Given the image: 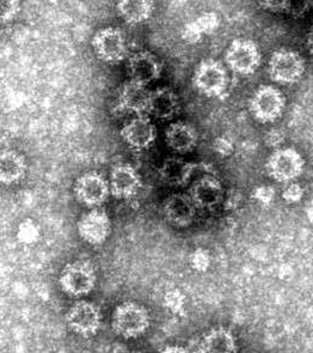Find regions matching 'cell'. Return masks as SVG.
<instances>
[{
	"label": "cell",
	"mask_w": 313,
	"mask_h": 353,
	"mask_svg": "<svg viewBox=\"0 0 313 353\" xmlns=\"http://www.w3.org/2000/svg\"><path fill=\"white\" fill-rule=\"evenodd\" d=\"M150 315L140 304L126 302L114 310L111 327L125 339H136L145 334L150 327Z\"/></svg>",
	"instance_id": "cell-1"
},
{
	"label": "cell",
	"mask_w": 313,
	"mask_h": 353,
	"mask_svg": "<svg viewBox=\"0 0 313 353\" xmlns=\"http://www.w3.org/2000/svg\"><path fill=\"white\" fill-rule=\"evenodd\" d=\"M97 283L95 266L87 260L68 263L60 273L59 284L65 294L82 297L90 294Z\"/></svg>",
	"instance_id": "cell-2"
},
{
	"label": "cell",
	"mask_w": 313,
	"mask_h": 353,
	"mask_svg": "<svg viewBox=\"0 0 313 353\" xmlns=\"http://www.w3.org/2000/svg\"><path fill=\"white\" fill-rule=\"evenodd\" d=\"M92 48L102 61L121 63L128 57L127 37L118 28H103L96 32L92 39Z\"/></svg>",
	"instance_id": "cell-3"
},
{
	"label": "cell",
	"mask_w": 313,
	"mask_h": 353,
	"mask_svg": "<svg viewBox=\"0 0 313 353\" xmlns=\"http://www.w3.org/2000/svg\"><path fill=\"white\" fill-rule=\"evenodd\" d=\"M285 103L286 100L277 88L262 85L250 100V112L259 123H272L281 117Z\"/></svg>",
	"instance_id": "cell-4"
},
{
	"label": "cell",
	"mask_w": 313,
	"mask_h": 353,
	"mask_svg": "<svg viewBox=\"0 0 313 353\" xmlns=\"http://www.w3.org/2000/svg\"><path fill=\"white\" fill-rule=\"evenodd\" d=\"M304 165V159L296 150L279 149L267 161V172L277 181L291 183L303 174Z\"/></svg>",
	"instance_id": "cell-5"
},
{
	"label": "cell",
	"mask_w": 313,
	"mask_h": 353,
	"mask_svg": "<svg viewBox=\"0 0 313 353\" xmlns=\"http://www.w3.org/2000/svg\"><path fill=\"white\" fill-rule=\"evenodd\" d=\"M193 83L204 95L212 97L223 95L228 84L226 68L217 60H204L196 68Z\"/></svg>",
	"instance_id": "cell-6"
},
{
	"label": "cell",
	"mask_w": 313,
	"mask_h": 353,
	"mask_svg": "<svg viewBox=\"0 0 313 353\" xmlns=\"http://www.w3.org/2000/svg\"><path fill=\"white\" fill-rule=\"evenodd\" d=\"M268 71L274 82L293 84L303 77L305 61L303 57L294 50H277L270 58Z\"/></svg>",
	"instance_id": "cell-7"
},
{
	"label": "cell",
	"mask_w": 313,
	"mask_h": 353,
	"mask_svg": "<svg viewBox=\"0 0 313 353\" xmlns=\"http://www.w3.org/2000/svg\"><path fill=\"white\" fill-rule=\"evenodd\" d=\"M74 195L80 204L98 208L110 194L109 181L97 172H87L78 177L74 185Z\"/></svg>",
	"instance_id": "cell-8"
},
{
	"label": "cell",
	"mask_w": 313,
	"mask_h": 353,
	"mask_svg": "<svg viewBox=\"0 0 313 353\" xmlns=\"http://www.w3.org/2000/svg\"><path fill=\"white\" fill-rule=\"evenodd\" d=\"M66 322L71 331L83 336L97 334L102 325V314L96 304L79 301L66 314Z\"/></svg>",
	"instance_id": "cell-9"
},
{
	"label": "cell",
	"mask_w": 313,
	"mask_h": 353,
	"mask_svg": "<svg viewBox=\"0 0 313 353\" xmlns=\"http://www.w3.org/2000/svg\"><path fill=\"white\" fill-rule=\"evenodd\" d=\"M226 63L233 72L252 74L261 63L259 47L246 39H237L227 50Z\"/></svg>",
	"instance_id": "cell-10"
},
{
	"label": "cell",
	"mask_w": 313,
	"mask_h": 353,
	"mask_svg": "<svg viewBox=\"0 0 313 353\" xmlns=\"http://www.w3.org/2000/svg\"><path fill=\"white\" fill-rule=\"evenodd\" d=\"M111 232V222L108 213L95 208L84 213L78 222V234L90 245L105 243Z\"/></svg>",
	"instance_id": "cell-11"
},
{
	"label": "cell",
	"mask_w": 313,
	"mask_h": 353,
	"mask_svg": "<svg viewBox=\"0 0 313 353\" xmlns=\"http://www.w3.org/2000/svg\"><path fill=\"white\" fill-rule=\"evenodd\" d=\"M120 136L129 148L140 151L153 145L157 138V130L147 117L136 115L121 128Z\"/></svg>",
	"instance_id": "cell-12"
},
{
	"label": "cell",
	"mask_w": 313,
	"mask_h": 353,
	"mask_svg": "<svg viewBox=\"0 0 313 353\" xmlns=\"http://www.w3.org/2000/svg\"><path fill=\"white\" fill-rule=\"evenodd\" d=\"M162 63L155 54L147 50H140L128 58L127 71L131 81L142 85L157 81L162 74Z\"/></svg>",
	"instance_id": "cell-13"
},
{
	"label": "cell",
	"mask_w": 313,
	"mask_h": 353,
	"mask_svg": "<svg viewBox=\"0 0 313 353\" xmlns=\"http://www.w3.org/2000/svg\"><path fill=\"white\" fill-rule=\"evenodd\" d=\"M110 193L118 199H129L141 188V176L129 164H118L110 172Z\"/></svg>",
	"instance_id": "cell-14"
},
{
	"label": "cell",
	"mask_w": 313,
	"mask_h": 353,
	"mask_svg": "<svg viewBox=\"0 0 313 353\" xmlns=\"http://www.w3.org/2000/svg\"><path fill=\"white\" fill-rule=\"evenodd\" d=\"M188 195L196 208H212L223 200L224 188L218 179L204 175L191 183Z\"/></svg>",
	"instance_id": "cell-15"
},
{
	"label": "cell",
	"mask_w": 313,
	"mask_h": 353,
	"mask_svg": "<svg viewBox=\"0 0 313 353\" xmlns=\"http://www.w3.org/2000/svg\"><path fill=\"white\" fill-rule=\"evenodd\" d=\"M195 204L188 194H176L168 196L163 204V213L169 222L177 227L189 225L195 217Z\"/></svg>",
	"instance_id": "cell-16"
},
{
	"label": "cell",
	"mask_w": 313,
	"mask_h": 353,
	"mask_svg": "<svg viewBox=\"0 0 313 353\" xmlns=\"http://www.w3.org/2000/svg\"><path fill=\"white\" fill-rule=\"evenodd\" d=\"M180 112V100L170 88H158L151 91L147 112L159 120H171Z\"/></svg>",
	"instance_id": "cell-17"
},
{
	"label": "cell",
	"mask_w": 313,
	"mask_h": 353,
	"mask_svg": "<svg viewBox=\"0 0 313 353\" xmlns=\"http://www.w3.org/2000/svg\"><path fill=\"white\" fill-rule=\"evenodd\" d=\"M150 94L151 91L147 90L146 85L129 79L120 88V92H118L120 108L136 115H142L147 112Z\"/></svg>",
	"instance_id": "cell-18"
},
{
	"label": "cell",
	"mask_w": 313,
	"mask_h": 353,
	"mask_svg": "<svg viewBox=\"0 0 313 353\" xmlns=\"http://www.w3.org/2000/svg\"><path fill=\"white\" fill-rule=\"evenodd\" d=\"M165 141L170 149L178 154H186L197 144V132L188 123H173L165 131Z\"/></svg>",
	"instance_id": "cell-19"
},
{
	"label": "cell",
	"mask_w": 313,
	"mask_h": 353,
	"mask_svg": "<svg viewBox=\"0 0 313 353\" xmlns=\"http://www.w3.org/2000/svg\"><path fill=\"white\" fill-rule=\"evenodd\" d=\"M27 172V162L14 150H0V183L14 185L21 181Z\"/></svg>",
	"instance_id": "cell-20"
},
{
	"label": "cell",
	"mask_w": 313,
	"mask_h": 353,
	"mask_svg": "<svg viewBox=\"0 0 313 353\" xmlns=\"http://www.w3.org/2000/svg\"><path fill=\"white\" fill-rule=\"evenodd\" d=\"M195 168V164L189 163L180 157H169L162 164L159 174L170 186L181 187L191 181Z\"/></svg>",
	"instance_id": "cell-21"
},
{
	"label": "cell",
	"mask_w": 313,
	"mask_h": 353,
	"mask_svg": "<svg viewBox=\"0 0 313 353\" xmlns=\"http://www.w3.org/2000/svg\"><path fill=\"white\" fill-rule=\"evenodd\" d=\"M201 353H236V338L230 330L219 327L199 339Z\"/></svg>",
	"instance_id": "cell-22"
},
{
	"label": "cell",
	"mask_w": 313,
	"mask_h": 353,
	"mask_svg": "<svg viewBox=\"0 0 313 353\" xmlns=\"http://www.w3.org/2000/svg\"><path fill=\"white\" fill-rule=\"evenodd\" d=\"M116 9L125 22L134 26L149 21L153 14L155 6L149 0H123L118 1Z\"/></svg>",
	"instance_id": "cell-23"
},
{
	"label": "cell",
	"mask_w": 313,
	"mask_h": 353,
	"mask_svg": "<svg viewBox=\"0 0 313 353\" xmlns=\"http://www.w3.org/2000/svg\"><path fill=\"white\" fill-rule=\"evenodd\" d=\"M21 11V4L16 0H0V23L14 21Z\"/></svg>",
	"instance_id": "cell-24"
},
{
	"label": "cell",
	"mask_w": 313,
	"mask_h": 353,
	"mask_svg": "<svg viewBox=\"0 0 313 353\" xmlns=\"http://www.w3.org/2000/svg\"><path fill=\"white\" fill-rule=\"evenodd\" d=\"M282 196H283V199L286 200L287 203H298L303 196V188L294 182L287 183V187L283 190Z\"/></svg>",
	"instance_id": "cell-25"
},
{
	"label": "cell",
	"mask_w": 313,
	"mask_h": 353,
	"mask_svg": "<svg viewBox=\"0 0 313 353\" xmlns=\"http://www.w3.org/2000/svg\"><path fill=\"white\" fill-rule=\"evenodd\" d=\"M191 263L197 271H206L208 268L209 255L206 250H196L191 256Z\"/></svg>",
	"instance_id": "cell-26"
},
{
	"label": "cell",
	"mask_w": 313,
	"mask_h": 353,
	"mask_svg": "<svg viewBox=\"0 0 313 353\" xmlns=\"http://www.w3.org/2000/svg\"><path fill=\"white\" fill-rule=\"evenodd\" d=\"M307 8H309V3H305V1H288L286 11L293 14L294 17H301L307 11Z\"/></svg>",
	"instance_id": "cell-27"
},
{
	"label": "cell",
	"mask_w": 313,
	"mask_h": 353,
	"mask_svg": "<svg viewBox=\"0 0 313 353\" xmlns=\"http://www.w3.org/2000/svg\"><path fill=\"white\" fill-rule=\"evenodd\" d=\"M259 4L264 6L266 9L274 11V12H281V11H286L287 6H288V1H274V0H269V1H261Z\"/></svg>",
	"instance_id": "cell-28"
},
{
	"label": "cell",
	"mask_w": 313,
	"mask_h": 353,
	"mask_svg": "<svg viewBox=\"0 0 313 353\" xmlns=\"http://www.w3.org/2000/svg\"><path fill=\"white\" fill-rule=\"evenodd\" d=\"M159 353H189V351L186 350V347H182L178 345H170V346L164 347Z\"/></svg>",
	"instance_id": "cell-29"
},
{
	"label": "cell",
	"mask_w": 313,
	"mask_h": 353,
	"mask_svg": "<svg viewBox=\"0 0 313 353\" xmlns=\"http://www.w3.org/2000/svg\"><path fill=\"white\" fill-rule=\"evenodd\" d=\"M307 46H309L310 52L313 54V26L307 34Z\"/></svg>",
	"instance_id": "cell-30"
},
{
	"label": "cell",
	"mask_w": 313,
	"mask_h": 353,
	"mask_svg": "<svg viewBox=\"0 0 313 353\" xmlns=\"http://www.w3.org/2000/svg\"><path fill=\"white\" fill-rule=\"evenodd\" d=\"M128 353H142V352H139V351H132V352H128Z\"/></svg>",
	"instance_id": "cell-31"
},
{
	"label": "cell",
	"mask_w": 313,
	"mask_h": 353,
	"mask_svg": "<svg viewBox=\"0 0 313 353\" xmlns=\"http://www.w3.org/2000/svg\"><path fill=\"white\" fill-rule=\"evenodd\" d=\"M312 205H313V199H312Z\"/></svg>",
	"instance_id": "cell-32"
}]
</instances>
